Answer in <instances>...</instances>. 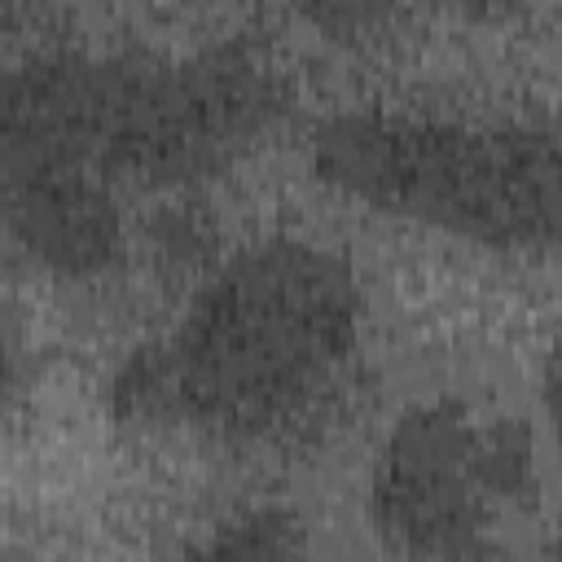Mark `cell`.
<instances>
[{
    "label": "cell",
    "instance_id": "5b68a950",
    "mask_svg": "<svg viewBox=\"0 0 562 562\" xmlns=\"http://www.w3.org/2000/svg\"><path fill=\"white\" fill-rule=\"evenodd\" d=\"M176 562H307V531L290 509H241Z\"/></svg>",
    "mask_w": 562,
    "mask_h": 562
},
{
    "label": "cell",
    "instance_id": "7a4b0ae2",
    "mask_svg": "<svg viewBox=\"0 0 562 562\" xmlns=\"http://www.w3.org/2000/svg\"><path fill=\"white\" fill-rule=\"evenodd\" d=\"M364 382V299L325 246L268 237L220 259L140 347L119 413L233 452L321 443Z\"/></svg>",
    "mask_w": 562,
    "mask_h": 562
},
{
    "label": "cell",
    "instance_id": "8992f818",
    "mask_svg": "<svg viewBox=\"0 0 562 562\" xmlns=\"http://www.w3.org/2000/svg\"><path fill=\"white\" fill-rule=\"evenodd\" d=\"M540 395H544L549 422H553L558 435H562V334L553 338V347H549V356H544V369H540Z\"/></svg>",
    "mask_w": 562,
    "mask_h": 562
},
{
    "label": "cell",
    "instance_id": "277c9868",
    "mask_svg": "<svg viewBox=\"0 0 562 562\" xmlns=\"http://www.w3.org/2000/svg\"><path fill=\"white\" fill-rule=\"evenodd\" d=\"M536 457L518 417L439 395L413 404L369 470V518L408 562L479 558L531 501Z\"/></svg>",
    "mask_w": 562,
    "mask_h": 562
},
{
    "label": "cell",
    "instance_id": "6da1fadb",
    "mask_svg": "<svg viewBox=\"0 0 562 562\" xmlns=\"http://www.w3.org/2000/svg\"><path fill=\"white\" fill-rule=\"evenodd\" d=\"M281 75L246 44L44 48L4 75V211L61 277L105 272L127 206L224 171L281 114Z\"/></svg>",
    "mask_w": 562,
    "mask_h": 562
},
{
    "label": "cell",
    "instance_id": "52a82bcc",
    "mask_svg": "<svg viewBox=\"0 0 562 562\" xmlns=\"http://www.w3.org/2000/svg\"><path fill=\"white\" fill-rule=\"evenodd\" d=\"M549 562H562V536H558V544H553V558Z\"/></svg>",
    "mask_w": 562,
    "mask_h": 562
},
{
    "label": "cell",
    "instance_id": "3957f363",
    "mask_svg": "<svg viewBox=\"0 0 562 562\" xmlns=\"http://www.w3.org/2000/svg\"><path fill=\"white\" fill-rule=\"evenodd\" d=\"M312 171L382 215L487 246L562 241V132L435 110H342L312 132Z\"/></svg>",
    "mask_w": 562,
    "mask_h": 562
}]
</instances>
